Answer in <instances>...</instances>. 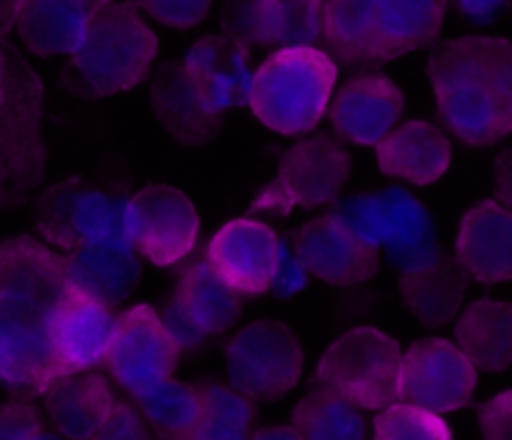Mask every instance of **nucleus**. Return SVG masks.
<instances>
[{
	"label": "nucleus",
	"mask_w": 512,
	"mask_h": 440,
	"mask_svg": "<svg viewBox=\"0 0 512 440\" xmlns=\"http://www.w3.org/2000/svg\"><path fill=\"white\" fill-rule=\"evenodd\" d=\"M70 295L63 255L30 235L0 243V383L15 400L60 378L53 333Z\"/></svg>",
	"instance_id": "nucleus-1"
},
{
	"label": "nucleus",
	"mask_w": 512,
	"mask_h": 440,
	"mask_svg": "<svg viewBox=\"0 0 512 440\" xmlns=\"http://www.w3.org/2000/svg\"><path fill=\"white\" fill-rule=\"evenodd\" d=\"M435 105L445 128L473 148L512 135V43L495 35L443 40L428 58Z\"/></svg>",
	"instance_id": "nucleus-2"
},
{
	"label": "nucleus",
	"mask_w": 512,
	"mask_h": 440,
	"mask_svg": "<svg viewBox=\"0 0 512 440\" xmlns=\"http://www.w3.org/2000/svg\"><path fill=\"white\" fill-rule=\"evenodd\" d=\"M448 0H328L325 48L345 68L373 70L435 48Z\"/></svg>",
	"instance_id": "nucleus-3"
},
{
	"label": "nucleus",
	"mask_w": 512,
	"mask_h": 440,
	"mask_svg": "<svg viewBox=\"0 0 512 440\" xmlns=\"http://www.w3.org/2000/svg\"><path fill=\"white\" fill-rule=\"evenodd\" d=\"M158 48V35L138 3L105 5L90 18L83 43L60 73V85L85 100L133 90L150 75Z\"/></svg>",
	"instance_id": "nucleus-4"
},
{
	"label": "nucleus",
	"mask_w": 512,
	"mask_h": 440,
	"mask_svg": "<svg viewBox=\"0 0 512 440\" xmlns=\"http://www.w3.org/2000/svg\"><path fill=\"white\" fill-rule=\"evenodd\" d=\"M45 85L10 40L0 43V210H15L43 185Z\"/></svg>",
	"instance_id": "nucleus-5"
},
{
	"label": "nucleus",
	"mask_w": 512,
	"mask_h": 440,
	"mask_svg": "<svg viewBox=\"0 0 512 440\" xmlns=\"http://www.w3.org/2000/svg\"><path fill=\"white\" fill-rule=\"evenodd\" d=\"M338 63L323 48L275 50L253 78L250 110L280 135H305L330 110Z\"/></svg>",
	"instance_id": "nucleus-6"
},
{
	"label": "nucleus",
	"mask_w": 512,
	"mask_h": 440,
	"mask_svg": "<svg viewBox=\"0 0 512 440\" xmlns=\"http://www.w3.org/2000/svg\"><path fill=\"white\" fill-rule=\"evenodd\" d=\"M133 195L115 185L65 178L35 198V228L48 245L73 253L90 243H133Z\"/></svg>",
	"instance_id": "nucleus-7"
},
{
	"label": "nucleus",
	"mask_w": 512,
	"mask_h": 440,
	"mask_svg": "<svg viewBox=\"0 0 512 440\" xmlns=\"http://www.w3.org/2000/svg\"><path fill=\"white\" fill-rule=\"evenodd\" d=\"M403 355L393 335L373 325H358L328 345L313 383L335 390L360 410L380 413L400 400Z\"/></svg>",
	"instance_id": "nucleus-8"
},
{
	"label": "nucleus",
	"mask_w": 512,
	"mask_h": 440,
	"mask_svg": "<svg viewBox=\"0 0 512 440\" xmlns=\"http://www.w3.org/2000/svg\"><path fill=\"white\" fill-rule=\"evenodd\" d=\"M353 158L330 135L298 140L283 153L275 178L250 203L248 215L270 213L288 218L293 210L333 208L348 188Z\"/></svg>",
	"instance_id": "nucleus-9"
},
{
	"label": "nucleus",
	"mask_w": 512,
	"mask_h": 440,
	"mask_svg": "<svg viewBox=\"0 0 512 440\" xmlns=\"http://www.w3.org/2000/svg\"><path fill=\"white\" fill-rule=\"evenodd\" d=\"M225 370L230 385L245 398L273 403L300 383L303 345L283 320H255L225 345Z\"/></svg>",
	"instance_id": "nucleus-10"
},
{
	"label": "nucleus",
	"mask_w": 512,
	"mask_h": 440,
	"mask_svg": "<svg viewBox=\"0 0 512 440\" xmlns=\"http://www.w3.org/2000/svg\"><path fill=\"white\" fill-rule=\"evenodd\" d=\"M178 358V345L163 328L160 313L153 305L140 303L118 315L105 368L133 398H140L173 378Z\"/></svg>",
	"instance_id": "nucleus-11"
},
{
	"label": "nucleus",
	"mask_w": 512,
	"mask_h": 440,
	"mask_svg": "<svg viewBox=\"0 0 512 440\" xmlns=\"http://www.w3.org/2000/svg\"><path fill=\"white\" fill-rule=\"evenodd\" d=\"M478 368L458 343L448 338H420L408 345L400 375V400L430 413H453L473 400Z\"/></svg>",
	"instance_id": "nucleus-12"
},
{
	"label": "nucleus",
	"mask_w": 512,
	"mask_h": 440,
	"mask_svg": "<svg viewBox=\"0 0 512 440\" xmlns=\"http://www.w3.org/2000/svg\"><path fill=\"white\" fill-rule=\"evenodd\" d=\"M130 228L135 250L158 268H170L198 245L200 215L183 190L155 183L133 195Z\"/></svg>",
	"instance_id": "nucleus-13"
},
{
	"label": "nucleus",
	"mask_w": 512,
	"mask_h": 440,
	"mask_svg": "<svg viewBox=\"0 0 512 440\" xmlns=\"http://www.w3.org/2000/svg\"><path fill=\"white\" fill-rule=\"evenodd\" d=\"M283 235L255 218H235L210 238L205 258L243 295H263L278 273Z\"/></svg>",
	"instance_id": "nucleus-14"
},
{
	"label": "nucleus",
	"mask_w": 512,
	"mask_h": 440,
	"mask_svg": "<svg viewBox=\"0 0 512 440\" xmlns=\"http://www.w3.org/2000/svg\"><path fill=\"white\" fill-rule=\"evenodd\" d=\"M290 243L310 275L335 288L363 285L380 270V250L350 235L330 213L300 225Z\"/></svg>",
	"instance_id": "nucleus-15"
},
{
	"label": "nucleus",
	"mask_w": 512,
	"mask_h": 440,
	"mask_svg": "<svg viewBox=\"0 0 512 440\" xmlns=\"http://www.w3.org/2000/svg\"><path fill=\"white\" fill-rule=\"evenodd\" d=\"M403 90L383 73H358L338 90L328 110L335 133L353 145L378 148L403 118Z\"/></svg>",
	"instance_id": "nucleus-16"
},
{
	"label": "nucleus",
	"mask_w": 512,
	"mask_h": 440,
	"mask_svg": "<svg viewBox=\"0 0 512 440\" xmlns=\"http://www.w3.org/2000/svg\"><path fill=\"white\" fill-rule=\"evenodd\" d=\"M380 235L390 265L403 273H418L443 258L438 225L423 200L415 198L403 185H390L378 193Z\"/></svg>",
	"instance_id": "nucleus-17"
},
{
	"label": "nucleus",
	"mask_w": 512,
	"mask_h": 440,
	"mask_svg": "<svg viewBox=\"0 0 512 440\" xmlns=\"http://www.w3.org/2000/svg\"><path fill=\"white\" fill-rule=\"evenodd\" d=\"M150 105L165 133L185 148H203L223 128V115L205 103L183 60H168L155 70Z\"/></svg>",
	"instance_id": "nucleus-18"
},
{
	"label": "nucleus",
	"mask_w": 512,
	"mask_h": 440,
	"mask_svg": "<svg viewBox=\"0 0 512 440\" xmlns=\"http://www.w3.org/2000/svg\"><path fill=\"white\" fill-rule=\"evenodd\" d=\"M455 258L475 283H512V210L495 198L470 205L455 235Z\"/></svg>",
	"instance_id": "nucleus-19"
},
{
	"label": "nucleus",
	"mask_w": 512,
	"mask_h": 440,
	"mask_svg": "<svg viewBox=\"0 0 512 440\" xmlns=\"http://www.w3.org/2000/svg\"><path fill=\"white\" fill-rule=\"evenodd\" d=\"M185 68L193 75L200 95L215 113L250 108L255 70L250 68V48L220 35L195 40L183 55Z\"/></svg>",
	"instance_id": "nucleus-20"
},
{
	"label": "nucleus",
	"mask_w": 512,
	"mask_h": 440,
	"mask_svg": "<svg viewBox=\"0 0 512 440\" xmlns=\"http://www.w3.org/2000/svg\"><path fill=\"white\" fill-rule=\"evenodd\" d=\"M70 293L100 305L123 303L140 280V258L133 243H90L63 255Z\"/></svg>",
	"instance_id": "nucleus-21"
},
{
	"label": "nucleus",
	"mask_w": 512,
	"mask_h": 440,
	"mask_svg": "<svg viewBox=\"0 0 512 440\" xmlns=\"http://www.w3.org/2000/svg\"><path fill=\"white\" fill-rule=\"evenodd\" d=\"M115 328H118V315L113 313V308L70 295L55 320L53 333L58 373H90L98 365H105Z\"/></svg>",
	"instance_id": "nucleus-22"
},
{
	"label": "nucleus",
	"mask_w": 512,
	"mask_h": 440,
	"mask_svg": "<svg viewBox=\"0 0 512 440\" xmlns=\"http://www.w3.org/2000/svg\"><path fill=\"white\" fill-rule=\"evenodd\" d=\"M375 158L380 173L388 178L428 188L448 173L453 145L438 125L428 120H410L398 125L375 148Z\"/></svg>",
	"instance_id": "nucleus-23"
},
{
	"label": "nucleus",
	"mask_w": 512,
	"mask_h": 440,
	"mask_svg": "<svg viewBox=\"0 0 512 440\" xmlns=\"http://www.w3.org/2000/svg\"><path fill=\"white\" fill-rule=\"evenodd\" d=\"M53 430L65 440H95L115 408L108 380L98 373L60 375L43 395Z\"/></svg>",
	"instance_id": "nucleus-24"
},
{
	"label": "nucleus",
	"mask_w": 512,
	"mask_h": 440,
	"mask_svg": "<svg viewBox=\"0 0 512 440\" xmlns=\"http://www.w3.org/2000/svg\"><path fill=\"white\" fill-rule=\"evenodd\" d=\"M468 288L470 275L455 253H443L435 265L418 273H403L398 280L400 300L425 328H445L458 320Z\"/></svg>",
	"instance_id": "nucleus-25"
},
{
	"label": "nucleus",
	"mask_w": 512,
	"mask_h": 440,
	"mask_svg": "<svg viewBox=\"0 0 512 440\" xmlns=\"http://www.w3.org/2000/svg\"><path fill=\"white\" fill-rule=\"evenodd\" d=\"M93 13L83 0H20L15 30L33 55L70 58L83 43Z\"/></svg>",
	"instance_id": "nucleus-26"
},
{
	"label": "nucleus",
	"mask_w": 512,
	"mask_h": 440,
	"mask_svg": "<svg viewBox=\"0 0 512 440\" xmlns=\"http://www.w3.org/2000/svg\"><path fill=\"white\" fill-rule=\"evenodd\" d=\"M455 343L478 370H508L512 365V303L478 298L465 305L455 323Z\"/></svg>",
	"instance_id": "nucleus-27"
},
{
	"label": "nucleus",
	"mask_w": 512,
	"mask_h": 440,
	"mask_svg": "<svg viewBox=\"0 0 512 440\" xmlns=\"http://www.w3.org/2000/svg\"><path fill=\"white\" fill-rule=\"evenodd\" d=\"M175 298L200 325V330L208 335H220L238 323L245 295L238 293L210 265L208 258H200L183 270Z\"/></svg>",
	"instance_id": "nucleus-28"
},
{
	"label": "nucleus",
	"mask_w": 512,
	"mask_h": 440,
	"mask_svg": "<svg viewBox=\"0 0 512 440\" xmlns=\"http://www.w3.org/2000/svg\"><path fill=\"white\" fill-rule=\"evenodd\" d=\"M290 425L303 440H368V423L358 405L323 385H315L295 405Z\"/></svg>",
	"instance_id": "nucleus-29"
},
{
	"label": "nucleus",
	"mask_w": 512,
	"mask_h": 440,
	"mask_svg": "<svg viewBox=\"0 0 512 440\" xmlns=\"http://www.w3.org/2000/svg\"><path fill=\"white\" fill-rule=\"evenodd\" d=\"M135 400H138L140 413L153 428L155 438L195 440L200 415H203V395L198 385L170 378Z\"/></svg>",
	"instance_id": "nucleus-30"
},
{
	"label": "nucleus",
	"mask_w": 512,
	"mask_h": 440,
	"mask_svg": "<svg viewBox=\"0 0 512 440\" xmlns=\"http://www.w3.org/2000/svg\"><path fill=\"white\" fill-rule=\"evenodd\" d=\"M325 3L328 0H268L265 48L298 50L325 43Z\"/></svg>",
	"instance_id": "nucleus-31"
},
{
	"label": "nucleus",
	"mask_w": 512,
	"mask_h": 440,
	"mask_svg": "<svg viewBox=\"0 0 512 440\" xmlns=\"http://www.w3.org/2000/svg\"><path fill=\"white\" fill-rule=\"evenodd\" d=\"M203 395V415H200L195 440H253L258 410L250 398L223 383L198 385Z\"/></svg>",
	"instance_id": "nucleus-32"
},
{
	"label": "nucleus",
	"mask_w": 512,
	"mask_h": 440,
	"mask_svg": "<svg viewBox=\"0 0 512 440\" xmlns=\"http://www.w3.org/2000/svg\"><path fill=\"white\" fill-rule=\"evenodd\" d=\"M375 440H453L448 420L430 410L398 400L380 410L373 423Z\"/></svg>",
	"instance_id": "nucleus-33"
},
{
	"label": "nucleus",
	"mask_w": 512,
	"mask_h": 440,
	"mask_svg": "<svg viewBox=\"0 0 512 440\" xmlns=\"http://www.w3.org/2000/svg\"><path fill=\"white\" fill-rule=\"evenodd\" d=\"M265 8L268 0H223L220 30L245 48H265Z\"/></svg>",
	"instance_id": "nucleus-34"
},
{
	"label": "nucleus",
	"mask_w": 512,
	"mask_h": 440,
	"mask_svg": "<svg viewBox=\"0 0 512 440\" xmlns=\"http://www.w3.org/2000/svg\"><path fill=\"white\" fill-rule=\"evenodd\" d=\"M335 220L348 230L350 235H355L358 240H363L370 248H378L383 243V235H380V203L378 193H360V195H348V198L338 200L330 210Z\"/></svg>",
	"instance_id": "nucleus-35"
},
{
	"label": "nucleus",
	"mask_w": 512,
	"mask_h": 440,
	"mask_svg": "<svg viewBox=\"0 0 512 440\" xmlns=\"http://www.w3.org/2000/svg\"><path fill=\"white\" fill-rule=\"evenodd\" d=\"M138 5L160 25L190 30L208 18L213 0H138Z\"/></svg>",
	"instance_id": "nucleus-36"
},
{
	"label": "nucleus",
	"mask_w": 512,
	"mask_h": 440,
	"mask_svg": "<svg viewBox=\"0 0 512 440\" xmlns=\"http://www.w3.org/2000/svg\"><path fill=\"white\" fill-rule=\"evenodd\" d=\"M43 430V415L28 400L0 403V440H33Z\"/></svg>",
	"instance_id": "nucleus-37"
},
{
	"label": "nucleus",
	"mask_w": 512,
	"mask_h": 440,
	"mask_svg": "<svg viewBox=\"0 0 512 440\" xmlns=\"http://www.w3.org/2000/svg\"><path fill=\"white\" fill-rule=\"evenodd\" d=\"M95 440H158L145 415L135 405L118 400Z\"/></svg>",
	"instance_id": "nucleus-38"
},
{
	"label": "nucleus",
	"mask_w": 512,
	"mask_h": 440,
	"mask_svg": "<svg viewBox=\"0 0 512 440\" xmlns=\"http://www.w3.org/2000/svg\"><path fill=\"white\" fill-rule=\"evenodd\" d=\"M160 323L168 330V335L173 338V343L178 345L180 353H183V350L200 348V345L210 338V335L205 333V330H200V325L190 318L188 310L180 305L178 298L165 303V308L160 310Z\"/></svg>",
	"instance_id": "nucleus-39"
},
{
	"label": "nucleus",
	"mask_w": 512,
	"mask_h": 440,
	"mask_svg": "<svg viewBox=\"0 0 512 440\" xmlns=\"http://www.w3.org/2000/svg\"><path fill=\"white\" fill-rule=\"evenodd\" d=\"M310 270L305 268V263L300 260V255L295 253L290 238H283V250H280V263L278 273L273 278V293L280 298H293V295L303 293L310 283Z\"/></svg>",
	"instance_id": "nucleus-40"
},
{
	"label": "nucleus",
	"mask_w": 512,
	"mask_h": 440,
	"mask_svg": "<svg viewBox=\"0 0 512 440\" xmlns=\"http://www.w3.org/2000/svg\"><path fill=\"white\" fill-rule=\"evenodd\" d=\"M478 423L483 440H512V388L480 403Z\"/></svg>",
	"instance_id": "nucleus-41"
},
{
	"label": "nucleus",
	"mask_w": 512,
	"mask_h": 440,
	"mask_svg": "<svg viewBox=\"0 0 512 440\" xmlns=\"http://www.w3.org/2000/svg\"><path fill=\"white\" fill-rule=\"evenodd\" d=\"M473 25H488L510 8V0H448Z\"/></svg>",
	"instance_id": "nucleus-42"
},
{
	"label": "nucleus",
	"mask_w": 512,
	"mask_h": 440,
	"mask_svg": "<svg viewBox=\"0 0 512 440\" xmlns=\"http://www.w3.org/2000/svg\"><path fill=\"white\" fill-rule=\"evenodd\" d=\"M495 178V200L512 210V148L500 150L493 168Z\"/></svg>",
	"instance_id": "nucleus-43"
},
{
	"label": "nucleus",
	"mask_w": 512,
	"mask_h": 440,
	"mask_svg": "<svg viewBox=\"0 0 512 440\" xmlns=\"http://www.w3.org/2000/svg\"><path fill=\"white\" fill-rule=\"evenodd\" d=\"M18 3L20 0H0V43L8 40L10 30L15 28V18H18Z\"/></svg>",
	"instance_id": "nucleus-44"
},
{
	"label": "nucleus",
	"mask_w": 512,
	"mask_h": 440,
	"mask_svg": "<svg viewBox=\"0 0 512 440\" xmlns=\"http://www.w3.org/2000/svg\"><path fill=\"white\" fill-rule=\"evenodd\" d=\"M253 440H303L293 425H270V428L255 430Z\"/></svg>",
	"instance_id": "nucleus-45"
},
{
	"label": "nucleus",
	"mask_w": 512,
	"mask_h": 440,
	"mask_svg": "<svg viewBox=\"0 0 512 440\" xmlns=\"http://www.w3.org/2000/svg\"><path fill=\"white\" fill-rule=\"evenodd\" d=\"M33 440H65V438L58 433V430H43V433L35 435Z\"/></svg>",
	"instance_id": "nucleus-46"
},
{
	"label": "nucleus",
	"mask_w": 512,
	"mask_h": 440,
	"mask_svg": "<svg viewBox=\"0 0 512 440\" xmlns=\"http://www.w3.org/2000/svg\"><path fill=\"white\" fill-rule=\"evenodd\" d=\"M83 3H88L93 10H100V8H105V5H113L115 0H83Z\"/></svg>",
	"instance_id": "nucleus-47"
}]
</instances>
